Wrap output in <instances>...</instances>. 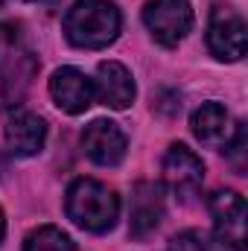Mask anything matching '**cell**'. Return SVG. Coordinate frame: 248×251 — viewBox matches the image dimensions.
Masks as SVG:
<instances>
[{
	"instance_id": "cell-20",
	"label": "cell",
	"mask_w": 248,
	"mask_h": 251,
	"mask_svg": "<svg viewBox=\"0 0 248 251\" xmlns=\"http://www.w3.org/2000/svg\"><path fill=\"white\" fill-rule=\"evenodd\" d=\"M3 3H6V0H0V6H3Z\"/></svg>"
},
{
	"instance_id": "cell-18",
	"label": "cell",
	"mask_w": 248,
	"mask_h": 251,
	"mask_svg": "<svg viewBox=\"0 0 248 251\" xmlns=\"http://www.w3.org/2000/svg\"><path fill=\"white\" fill-rule=\"evenodd\" d=\"M3 173H6V161H3V155H0V178H3Z\"/></svg>"
},
{
	"instance_id": "cell-8",
	"label": "cell",
	"mask_w": 248,
	"mask_h": 251,
	"mask_svg": "<svg viewBox=\"0 0 248 251\" xmlns=\"http://www.w3.org/2000/svg\"><path fill=\"white\" fill-rule=\"evenodd\" d=\"M82 149L97 167H117L125 158L128 140L123 128L111 120H94L82 131Z\"/></svg>"
},
{
	"instance_id": "cell-10",
	"label": "cell",
	"mask_w": 248,
	"mask_h": 251,
	"mask_svg": "<svg viewBox=\"0 0 248 251\" xmlns=\"http://www.w3.org/2000/svg\"><path fill=\"white\" fill-rule=\"evenodd\" d=\"M164 219V190L155 181H137L131 190V207H128V231L131 237L143 240L149 237Z\"/></svg>"
},
{
	"instance_id": "cell-14",
	"label": "cell",
	"mask_w": 248,
	"mask_h": 251,
	"mask_svg": "<svg viewBox=\"0 0 248 251\" xmlns=\"http://www.w3.org/2000/svg\"><path fill=\"white\" fill-rule=\"evenodd\" d=\"M24 251H79L76 243L56 225H41L32 234H26Z\"/></svg>"
},
{
	"instance_id": "cell-7",
	"label": "cell",
	"mask_w": 248,
	"mask_h": 251,
	"mask_svg": "<svg viewBox=\"0 0 248 251\" xmlns=\"http://www.w3.org/2000/svg\"><path fill=\"white\" fill-rule=\"evenodd\" d=\"M161 173H164V184L173 190L181 201H190L204 181V164L201 158L184 146V143H173L164 155V164H161Z\"/></svg>"
},
{
	"instance_id": "cell-15",
	"label": "cell",
	"mask_w": 248,
	"mask_h": 251,
	"mask_svg": "<svg viewBox=\"0 0 248 251\" xmlns=\"http://www.w3.org/2000/svg\"><path fill=\"white\" fill-rule=\"evenodd\" d=\"M225 155H228V161L243 173L246 170V123H237L234 126V131H231V137L225 140Z\"/></svg>"
},
{
	"instance_id": "cell-13",
	"label": "cell",
	"mask_w": 248,
	"mask_h": 251,
	"mask_svg": "<svg viewBox=\"0 0 248 251\" xmlns=\"http://www.w3.org/2000/svg\"><path fill=\"white\" fill-rule=\"evenodd\" d=\"M190 126H193V134L213 149H222L225 140L231 137V114L222 102H204L201 108H196Z\"/></svg>"
},
{
	"instance_id": "cell-17",
	"label": "cell",
	"mask_w": 248,
	"mask_h": 251,
	"mask_svg": "<svg viewBox=\"0 0 248 251\" xmlns=\"http://www.w3.org/2000/svg\"><path fill=\"white\" fill-rule=\"evenodd\" d=\"M3 234H6V219H3V210H0V243H3Z\"/></svg>"
},
{
	"instance_id": "cell-9",
	"label": "cell",
	"mask_w": 248,
	"mask_h": 251,
	"mask_svg": "<svg viewBox=\"0 0 248 251\" xmlns=\"http://www.w3.org/2000/svg\"><path fill=\"white\" fill-rule=\"evenodd\" d=\"M3 137H6V149L15 158H32L47 143V123L38 114H32V111L18 108V111H12L6 117Z\"/></svg>"
},
{
	"instance_id": "cell-4",
	"label": "cell",
	"mask_w": 248,
	"mask_h": 251,
	"mask_svg": "<svg viewBox=\"0 0 248 251\" xmlns=\"http://www.w3.org/2000/svg\"><path fill=\"white\" fill-rule=\"evenodd\" d=\"M143 24L158 44L175 47L193 29V6L190 0H146Z\"/></svg>"
},
{
	"instance_id": "cell-2",
	"label": "cell",
	"mask_w": 248,
	"mask_h": 251,
	"mask_svg": "<svg viewBox=\"0 0 248 251\" xmlns=\"http://www.w3.org/2000/svg\"><path fill=\"white\" fill-rule=\"evenodd\" d=\"M64 210H67V219L73 225H79L82 231L105 234L117 225L120 199L108 184H102L97 178H76L67 187Z\"/></svg>"
},
{
	"instance_id": "cell-11",
	"label": "cell",
	"mask_w": 248,
	"mask_h": 251,
	"mask_svg": "<svg viewBox=\"0 0 248 251\" xmlns=\"http://www.w3.org/2000/svg\"><path fill=\"white\" fill-rule=\"evenodd\" d=\"M50 97L64 114H82L94 105V82L79 67H59L50 79Z\"/></svg>"
},
{
	"instance_id": "cell-6",
	"label": "cell",
	"mask_w": 248,
	"mask_h": 251,
	"mask_svg": "<svg viewBox=\"0 0 248 251\" xmlns=\"http://www.w3.org/2000/svg\"><path fill=\"white\" fill-rule=\"evenodd\" d=\"M210 216H213V228L222 246L234 251H246V199L237 190H216L207 201Z\"/></svg>"
},
{
	"instance_id": "cell-1",
	"label": "cell",
	"mask_w": 248,
	"mask_h": 251,
	"mask_svg": "<svg viewBox=\"0 0 248 251\" xmlns=\"http://www.w3.org/2000/svg\"><path fill=\"white\" fill-rule=\"evenodd\" d=\"M123 15L111 0H76L64 15V38L79 50H102L117 41Z\"/></svg>"
},
{
	"instance_id": "cell-19",
	"label": "cell",
	"mask_w": 248,
	"mask_h": 251,
	"mask_svg": "<svg viewBox=\"0 0 248 251\" xmlns=\"http://www.w3.org/2000/svg\"><path fill=\"white\" fill-rule=\"evenodd\" d=\"M21 3H38V0H21Z\"/></svg>"
},
{
	"instance_id": "cell-3",
	"label": "cell",
	"mask_w": 248,
	"mask_h": 251,
	"mask_svg": "<svg viewBox=\"0 0 248 251\" xmlns=\"http://www.w3.org/2000/svg\"><path fill=\"white\" fill-rule=\"evenodd\" d=\"M38 73V56L32 53L18 24H0V94L6 102H21Z\"/></svg>"
},
{
	"instance_id": "cell-12",
	"label": "cell",
	"mask_w": 248,
	"mask_h": 251,
	"mask_svg": "<svg viewBox=\"0 0 248 251\" xmlns=\"http://www.w3.org/2000/svg\"><path fill=\"white\" fill-rule=\"evenodd\" d=\"M134 79L120 62H99L97 67V79H94V100H99L102 105L123 111L134 102Z\"/></svg>"
},
{
	"instance_id": "cell-5",
	"label": "cell",
	"mask_w": 248,
	"mask_h": 251,
	"mask_svg": "<svg viewBox=\"0 0 248 251\" xmlns=\"http://www.w3.org/2000/svg\"><path fill=\"white\" fill-rule=\"evenodd\" d=\"M207 47L219 62H240L246 56V21L234 6H213L207 24Z\"/></svg>"
},
{
	"instance_id": "cell-16",
	"label": "cell",
	"mask_w": 248,
	"mask_h": 251,
	"mask_svg": "<svg viewBox=\"0 0 248 251\" xmlns=\"http://www.w3.org/2000/svg\"><path fill=\"white\" fill-rule=\"evenodd\" d=\"M167 251H213V246L207 243L201 231H181L170 240Z\"/></svg>"
}]
</instances>
